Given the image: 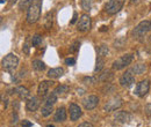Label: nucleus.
<instances>
[{
	"instance_id": "20e7f679",
	"label": "nucleus",
	"mask_w": 151,
	"mask_h": 127,
	"mask_svg": "<svg viewBox=\"0 0 151 127\" xmlns=\"http://www.w3.org/2000/svg\"><path fill=\"white\" fill-rule=\"evenodd\" d=\"M124 1L126 0H109L105 6L106 13L109 14V15H114V14L119 13L123 7Z\"/></svg>"
},
{
	"instance_id": "2eb2a0df",
	"label": "nucleus",
	"mask_w": 151,
	"mask_h": 127,
	"mask_svg": "<svg viewBox=\"0 0 151 127\" xmlns=\"http://www.w3.org/2000/svg\"><path fill=\"white\" fill-rule=\"evenodd\" d=\"M66 119V110L64 109L63 106L62 108H58L55 112V117H54V120L57 123H63L65 121Z\"/></svg>"
},
{
	"instance_id": "c85d7f7f",
	"label": "nucleus",
	"mask_w": 151,
	"mask_h": 127,
	"mask_svg": "<svg viewBox=\"0 0 151 127\" xmlns=\"http://www.w3.org/2000/svg\"><path fill=\"white\" fill-rule=\"evenodd\" d=\"M79 46H80V42H79V40H76L75 43L71 45V48H70V52H71V53L77 52V51L79 50Z\"/></svg>"
},
{
	"instance_id": "a211bd4d",
	"label": "nucleus",
	"mask_w": 151,
	"mask_h": 127,
	"mask_svg": "<svg viewBox=\"0 0 151 127\" xmlns=\"http://www.w3.org/2000/svg\"><path fill=\"white\" fill-rule=\"evenodd\" d=\"M15 92L19 95V97L21 98V99H26V98L29 97V90H28L26 87L20 86V87H18V88H15Z\"/></svg>"
},
{
	"instance_id": "cd10ccee",
	"label": "nucleus",
	"mask_w": 151,
	"mask_h": 127,
	"mask_svg": "<svg viewBox=\"0 0 151 127\" xmlns=\"http://www.w3.org/2000/svg\"><path fill=\"white\" fill-rule=\"evenodd\" d=\"M41 43H42V37L40 35H35L33 37V39H32V45L33 46H38Z\"/></svg>"
},
{
	"instance_id": "423d86ee",
	"label": "nucleus",
	"mask_w": 151,
	"mask_h": 127,
	"mask_svg": "<svg viewBox=\"0 0 151 127\" xmlns=\"http://www.w3.org/2000/svg\"><path fill=\"white\" fill-rule=\"evenodd\" d=\"M135 83V76L134 73L132 71H127L126 73H123L120 77V84L124 88H130L134 86Z\"/></svg>"
},
{
	"instance_id": "dca6fc26",
	"label": "nucleus",
	"mask_w": 151,
	"mask_h": 127,
	"mask_svg": "<svg viewBox=\"0 0 151 127\" xmlns=\"http://www.w3.org/2000/svg\"><path fill=\"white\" fill-rule=\"evenodd\" d=\"M47 75H48L49 79H58V77H60V76L64 75V70L62 67L51 68V70H49V72H48Z\"/></svg>"
},
{
	"instance_id": "9b49d317",
	"label": "nucleus",
	"mask_w": 151,
	"mask_h": 127,
	"mask_svg": "<svg viewBox=\"0 0 151 127\" xmlns=\"http://www.w3.org/2000/svg\"><path fill=\"white\" fill-rule=\"evenodd\" d=\"M69 112H70V119H71L72 121H76V120H78V119L81 117V114H83V112H81V109H80V106H79V105H77V104H75V103L70 104Z\"/></svg>"
},
{
	"instance_id": "72a5a7b5",
	"label": "nucleus",
	"mask_w": 151,
	"mask_h": 127,
	"mask_svg": "<svg viewBox=\"0 0 151 127\" xmlns=\"http://www.w3.org/2000/svg\"><path fill=\"white\" fill-rule=\"evenodd\" d=\"M78 127H93V126H92V124H90V123H83V124H80Z\"/></svg>"
},
{
	"instance_id": "e433bc0d",
	"label": "nucleus",
	"mask_w": 151,
	"mask_h": 127,
	"mask_svg": "<svg viewBox=\"0 0 151 127\" xmlns=\"http://www.w3.org/2000/svg\"><path fill=\"white\" fill-rule=\"evenodd\" d=\"M139 0H132V4H137Z\"/></svg>"
},
{
	"instance_id": "a878e982",
	"label": "nucleus",
	"mask_w": 151,
	"mask_h": 127,
	"mask_svg": "<svg viewBox=\"0 0 151 127\" xmlns=\"http://www.w3.org/2000/svg\"><path fill=\"white\" fill-rule=\"evenodd\" d=\"M92 4H93V0H81V7L84 11H90L91 7H92Z\"/></svg>"
},
{
	"instance_id": "58836bf2",
	"label": "nucleus",
	"mask_w": 151,
	"mask_h": 127,
	"mask_svg": "<svg viewBox=\"0 0 151 127\" xmlns=\"http://www.w3.org/2000/svg\"><path fill=\"white\" fill-rule=\"evenodd\" d=\"M47 127H54V126H52V125H48Z\"/></svg>"
},
{
	"instance_id": "f257e3e1",
	"label": "nucleus",
	"mask_w": 151,
	"mask_h": 127,
	"mask_svg": "<svg viewBox=\"0 0 151 127\" xmlns=\"http://www.w3.org/2000/svg\"><path fill=\"white\" fill-rule=\"evenodd\" d=\"M41 8H42V0H34L33 4L27 9V22L29 24H33L37 22L41 15Z\"/></svg>"
},
{
	"instance_id": "f3484780",
	"label": "nucleus",
	"mask_w": 151,
	"mask_h": 127,
	"mask_svg": "<svg viewBox=\"0 0 151 127\" xmlns=\"http://www.w3.org/2000/svg\"><path fill=\"white\" fill-rule=\"evenodd\" d=\"M129 71H132L134 74L141 75V74H143V73L147 71V66H145L144 64H136V65L132 66Z\"/></svg>"
},
{
	"instance_id": "0eeeda50",
	"label": "nucleus",
	"mask_w": 151,
	"mask_h": 127,
	"mask_svg": "<svg viewBox=\"0 0 151 127\" xmlns=\"http://www.w3.org/2000/svg\"><path fill=\"white\" fill-rule=\"evenodd\" d=\"M77 29L81 33L88 31L91 29V18L87 14H83L79 20H78V24H77Z\"/></svg>"
},
{
	"instance_id": "ddd939ff",
	"label": "nucleus",
	"mask_w": 151,
	"mask_h": 127,
	"mask_svg": "<svg viewBox=\"0 0 151 127\" xmlns=\"http://www.w3.org/2000/svg\"><path fill=\"white\" fill-rule=\"evenodd\" d=\"M52 81H42L40 84H38L37 88V95L40 97H44L47 95V92L49 91V88L52 86Z\"/></svg>"
},
{
	"instance_id": "7c9ffc66",
	"label": "nucleus",
	"mask_w": 151,
	"mask_h": 127,
	"mask_svg": "<svg viewBox=\"0 0 151 127\" xmlns=\"http://www.w3.org/2000/svg\"><path fill=\"white\" fill-rule=\"evenodd\" d=\"M108 76H111V73H109V72H105L104 74H101L100 81H106V80L108 79Z\"/></svg>"
},
{
	"instance_id": "4c0bfd02",
	"label": "nucleus",
	"mask_w": 151,
	"mask_h": 127,
	"mask_svg": "<svg viewBox=\"0 0 151 127\" xmlns=\"http://www.w3.org/2000/svg\"><path fill=\"white\" fill-rule=\"evenodd\" d=\"M0 2H1V4H5V2H6V0H0Z\"/></svg>"
},
{
	"instance_id": "9d476101",
	"label": "nucleus",
	"mask_w": 151,
	"mask_h": 127,
	"mask_svg": "<svg viewBox=\"0 0 151 127\" xmlns=\"http://www.w3.org/2000/svg\"><path fill=\"white\" fill-rule=\"evenodd\" d=\"M83 104H84V108L86 110H93L98 106L99 104V98L98 96L94 95H91V96H87L84 101H83Z\"/></svg>"
},
{
	"instance_id": "412c9836",
	"label": "nucleus",
	"mask_w": 151,
	"mask_h": 127,
	"mask_svg": "<svg viewBox=\"0 0 151 127\" xmlns=\"http://www.w3.org/2000/svg\"><path fill=\"white\" fill-rule=\"evenodd\" d=\"M32 65H33V68H34L35 71H38V72L44 71V68H45V64H44L42 60H34Z\"/></svg>"
},
{
	"instance_id": "f8f14e48",
	"label": "nucleus",
	"mask_w": 151,
	"mask_h": 127,
	"mask_svg": "<svg viewBox=\"0 0 151 127\" xmlns=\"http://www.w3.org/2000/svg\"><path fill=\"white\" fill-rule=\"evenodd\" d=\"M115 120L117 123H121V124H126V123H129L132 120V114L127 111H119L115 113L114 116Z\"/></svg>"
},
{
	"instance_id": "1a4fd4ad",
	"label": "nucleus",
	"mask_w": 151,
	"mask_h": 127,
	"mask_svg": "<svg viewBox=\"0 0 151 127\" xmlns=\"http://www.w3.org/2000/svg\"><path fill=\"white\" fill-rule=\"evenodd\" d=\"M149 89H150V82H149L148 80H142V81L137 84L135 94H136L138 97H144V96L149 92Z\"/></svg>"
},
{
	"instance_id": "5701e85b",
	"label": "nucleus",
	"mask_w": 151,
	"mask_h": 127,
	"mask_svg": "<svg viewBox=\"0 0 151 127\" xmlns=\"http://www.w3.org/2000/svg\"><path fill=\"white\" fill-rule=\"evenodd\" d=\"M34 0H19V7L20 9H28L29 6L33 4Z\"/></svg>"
},
{
	"instance_id": "7ed1b4c3",
	"label": "nucleus",
	"mask_w": 151,
	"mask_h": 127,
	"mask_svg": "<svg viewBox=\"0 0 151 127\" xmlns=\"http://www.w3.org/2000/svg\"><path fill=\"white\" fill-rule=\"evenodd\" d=\"M18 65H19V58L15 55H13V53L7 55L2 59V61H1V67H2V70H4L5 72H8V73L14 72V71L17 70Z\"/></svg>"
},
{
	"instance_id": "4468645a",
	"label": "nucleus",
	"mask_w": 151,
	"mask_h": 127,
	"mask_svg": "<svg viewBox=\"0 0 151 127\" xmlns=\"http://www.w3.org/2000/svg\"><path fill=\"white\" fill-rule=\"evenodd\" d=\"M38 106H40V99H38L37 97H30L28 99L27 104H26V109L28 110V111H30V112L36 111L38 109Z\"/></svg>"
},
{
	"instance_id": "6ab92c4d",
	"label": "nucleus",
	"mask_w": 151,
	"mask_h": 127,
	"mask_svg": "<svg viewBox=\"0 0 151 127\" xmlns=\"http://www.w3.org/2000/svg\"><path fill=\"white\" fill-rule=\"evenodd\" d=\"M52 22H54V12H48V14L45 15V20H44L45 28L50 29L52 27Z\"/></svg>"
},
{
	"instance_id": "6e6552de",
	"label": "nucleus",
	"mask_w": 151,
	"mask_h": 127,
	"mask_svg": "<svg viewBox=\"0 0 151 127\" xmlns=\"http://www.w3.org/2000/svg\"><path fill=\"white\" fill-rule=\"evenodd\" d=\"M122 106V98L119 97V96H115L113 98H111L104 106V110L107 111V112H112L115 110L120 109Z\"/></svg>"
},
{
	"instance_id": "f704fd0d",
	"label": "nucleus",
	"mask_w": 151,
	"mask_h": 127,
	"mask_svg": "<svg viewBox=\"0 0 151 127\" xmlns=\"http://www.w3.org/2000/svg\"><path fill=\"white\" fill-rule=\"evenodd\" d=\"M76 20H77V13H73V18H72V20H71V23H72V24H73V23H75L76 22Z\"/></svg>"
},
{
	"instance_id": "c756f323",
	"label": "nucleus",
	"mask_w": 151,
	"mask_h": 127,
	"mask_svg": "<svg viewBox=\"0 0 151 127\" xmlns=\"http://www.w3.org/2000/svg\"><path fill=\"white\" fill-rule=\"evenodd\" d=\"M65 64L69 65V66H73L76 64V59L75 58H66L65 59Z\"/></svg>"
},
{
	"instance_id": "b1692460",
	"label": "nucleus",
	"mask_w": 151,
	"mask_h": 127,
	"mask_svg": "<svg viewBox=\"0 0 151 127\" xmlns=\"http://www.w3.org/2000/svg\"><path fill=\"white\" fill-rule=\"evenodd\" d=\"M104 64H105V61H104L102 57H98L96 58V62H95V68H94L95 72H100L104 68Z\"/></svg>"
},
{
	"instance_id": "f03ea898",
	"label": "nucleus",
	"mask_w": 151,
	"mask_h": 127,
	"mask_svg": "<svg viewBox=\"0 0 151 127\" xmlns=\"http://www.w3.org/2000/svg\"><path fill=\"white\" fill-rule=\"evenodd\" d=\"M151 30V21L149 20H144L142 22H139L132 31V36L135 39H142L149 31Z\"/></svg>"
},
{
	"instance_id": "c9c22d12",
	"label": "nucleus",
	"mask_w": 151,
	"mask_h": 127,
	"mask_svg": "<svg viewBox=\"0 0 151 127\" xmlns=\"http://www.w3.org/2000/svg\"><path fill=\"white\" fill-rule=\"evenodd\" d=\"M17 1H18V0H9V2H11V4H12V5H13V4H15V2H17Z\"/></svg>"
},
{
	"instance_id": "bb28decb",
	"label": "nucleus",
	"mask_w": 151,
	"mask_h": 127,
	"mask_svg": "<svg viewBox=\"0 0 151 127\" xmlns=\"http://www.w3.org/2000/svg\"><path fill=\"white\" fill-rule=\"evenodd\" d=\"M108 48L106 46V45H101L100 48H99V50H98V53H99V57H105V55H108Z\"/></svg>"
},
{
	"instance_id": "aec40b11",
	"label": "nucleus",
	"mask_w": 151,
	"mask_h": 127,
	"mask_svg": "<svg viewBox=\"0 0 151 127\" xmlns=\"http://www.w3.org/2000/svg\"><path fill=\"white\" fill-rule=\"evenodd\" d=\"M70 90V88H69V86H66V84H60V86H58L56 89H55V94H56L57 96H63V95H65L66 92H69Z\"/></svg>"
},
{
	"instance_id": "393cba45",
	"label": "nucleus",
	"mask_w": 151,
	"mask_h": 127,
	"mask_svg": "<svg viewBox=\"0 0 151 127\" xmlns=\"http://www.w3.org/2000/svg\"><path fill=\"white\" fill-rule=\"evenodd\" d=\"M57 97H58V96H57L55 92H51V94L48 96L45 103H47V104H50V105H54V104L57 102Z\"/></svg>"
},
{
	"instance_id": "4be33fe9",
	"label": "nucleus",
	"mask_w": 151,
	"mask_h": 127,
	"mask_svg": "<svg viewBox=\"0 0 151 127\" xmlns=\"http://www.w3.org/2000/svg\"><path fill=\"white\" fill-rule=\"evenodd\" d=\"M52 106H54V105H50V104L44 103V105H43V108H42V111H41L42 116H43V117H49V116L51 114V112H52Z\"/></svg>"
},
{
	"instance_id": "39448f33",
	"label": "nucleus",
	"mask_w": 151,
	"mask_h": 127,
	"mask_svg": "<svg viewBox=\"0 0 151 127\" xmlns=\"http://www.w3.org/2000/svg\"><path fill=\"white\" fill-rule=\"evenodd\" d=\"M132 59H134V55H130V53L120 57L119 59H116V60L113 62V70H115V71H120V70L126 68L127 66H129V65L132 64Z\"/></svg>"
},
{
	"instance_id": "2f4dec72",
	"label": "nucleus",
	"mask_w": 151,
	"mask_h": 127,
	"mask_svg": "<svg viewBox=\"0 0 151 127\" xmlns=\"http://www.w3.org/2000/svg\"><path fill=\"white\" fill-rule=\"evenodd\" d=\"M145 114L149 116V117H151V103H149V104L145 105Z\"/></svg>"
},
{
	"instance_id": "473e14b6",
	"label": "nucleus",
	"mask_w": 151,
	"mask_h": 127,
	"mask_svg": "<svg viewBox=\"0 0 151 127\" xmlns=\"http://www.w3.org/2000/svg\"><path fill=\"white\" fill-rule=\"evenodd\" d=\"M33 124L29 121V120H23L22 121V127H32Z\"/></svg>"
}]
</instances>
